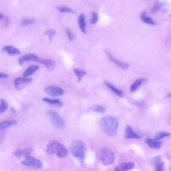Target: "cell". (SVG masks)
Wrapping results in <instances>:
<instances>
[{
  "label": "cell",
  "instance_id": "obj_1",
  "mask_svg": "<svg viewBox=\"0 0 171 171\" xmlns=\"http://www.w3.org/2000/svg\"><path fill=\"white\" fill-rule=\"evenodd\" d=\"M119 125L117 119L114 117H105L101 119L100 125L102 129L108 136H115Z\"/></svg>",
  "mask_w": 171,
  "mask_h": 171
},
{
  "label": "cell",
  "instance_id": "obj_15",
  "mask_svg": "<svg viewBox=\"0 0 171 171\" xmlns=\"http://www.w3.org/2000/svg\"><path fill=\"white\" fill-rule=\"evenodd\" d=\"M145 141L146 144L151 149H160L162 145V142L150 138L146 139Z\"/></svg>",
  "mask_w": 171,
  "mask_h": 171
},
{
  "label": "cell",
  "instance_id": "obj_9",
  "mask_svg": "<svg viewBox=\"0 0 171 171\" xmlns=\"http://www.w3.org/2000/svg\"><path fill=\"white\" fill-rule=\"evenodd\" d=\"M32 151L33 149L31 148L19 149L15 152L14 155L19 159L22 158H26L30 156Z\"/></svg>",
  "mask_w": 171,
  "mask_h": 171
},
{
  "label": "cell",
  "instance_id": "obj_37",
  "mask_svg": "<svg viewBox=\"0 0 171 171\" xmlns=\"http://www.w3.org/2000/svg\"><path fill=\"white\" fill-rule=\"evenodd\" d=\"M4 20V21L5 24L6 25H7L8 24L9 22L8 17L7 16H6L5 17Z\"/></svg>",
  "mask_w": 171,
  "mask_h": 171
},
{
  "label": "cell",
  "instance_id": "obj_36",
  "mask_svg": "<svg viewBox=\"0 0 171 171\" xmlns=\"http://www.w3.org/2000/svg\"><path fill=\"white\" fill-rule=\"evenodd\" d=\"M8 77V76L7 74L3 73H0V79H6Z\"/></svg>",
  "mask_w": 171,
  "mask_h": 171
},
{
  "label": "cell",
  "instance_id": "obj_25",
  "mask_svg": "<svg viewBox=\"0 0 171 171\" xmlns=\"http://www.w3.org/2000/svg\"><path fill=\"white\" fill-rule=\"evenodd\" d=\"M73 71L78 78V81L80 83L84 76L87 74V73L85 71L80 70L77 69H74Z\"/></svg>",
  "mask_w": 171,
  "mask_h": 171
},
{
  "label": "cell",
  "instance_id": "obj_35",
  "mask_svg": "<svg viewBox=\"0 0 171 171\" xmlns=\"http://www.w3.org/2000/svg\"><path fill=\"white\" fill-rule=\"evenodd\" d=\"M161 161V157L159 156H156L153 160V164L155 166Z\"/></svg>",
  "mask_w": 171,
  "mask_h": 171
},
{
  "label": "cell",
  "instance_id": "obj_29",
  "mask_svg": "<svg viewBox=\"0 0 171 171\" xmlns=\"http://www.w3.org/2000/svg\"><path fill=\"white\" fill-rule=\"evenodd\" d=\"M35 22V20L32 18H24L22 21V24L26 26L32 24Z\"/></svg>",
  "mask_w": 171,
  "mask_h": 171
},
{
  "label": "cell",
  "instance_id": "obj_12",
  "mask_svg": "<svg viewBox=\"0 0 171 171\" xmlns=\"http://www.w3.org/2000/svg\"><path fill=\"white\" fill-rule=\"evenodd\" d=\"M135 165L131 162L122 163L119 164L115 169V171H127L134 169Z\"/></svg>",
  "mask_w": 171,
  "mask_h": 171
},
{
  "label": "cell",
  "instance_id": "obj_16",
  "mask_svg": "<svg viewBox=\"0 0 171 171\" xmlns=\"http://www.w3.org/2000/svg\"><path fill=\"white\" fill-rule=\"evenodd\" d=\"M3 52H7L9 55L15 56L19 55L21 52L19 50L12 46H6L3 47Z\"/></svg>",
  "mask_w": 171,
  "mask_h": 171
},
{
  "label": "cell",
  "instance_id": "obj_24",
  "mask_svg": "<svg viewBox=\"0 0 171 171\" xmlns=\"http://www.w3.org/2000/svg\"><path fill=\"white\" fill-rule=\"evenodd\" d=\"M170 133L164 131H159L156 133L154 137V139L156 140L159 141V140L170 136Z\"/></svg>",
  "mask_w": 171,
  "mask_h": 171
},
{
  "label": "cell",
  "instance_id": "obj_4",
  "mask_svg": "<svg viewBox=\"0 0 171 171\" xmlns=\"http://www.w3.org/2000/svg\"><path fill=\"white\" fill-rule=\"evenodd\" d=\"M100 159L102 164L107 166L115 163V157L113 151L110 149H103L100 152Z\"/></svg>",
  "mask_w": 171,
  "mask_h": 171
},
{
  "label": "cell",
  "instance_id": "obj_14",
  "mask_svg": "<svg viewBox=\"0 0 171 171\" xmlns=\"http://www.w3.org/2000/svg\"><path fill=\"white\" fill-rule=\"evenodd\" d=\"M38 62L44 65L50 71L54 70L56 67L55 61L51 59H41L37 61Z\"/></svg>",
  "mask_w": 171,
  "mask_h": 171
},
{
  "label": "cell",
  "instance_id": "obj_7",
  "mask_svg": "<svg viewBox=\"0 0 171 171\" xmlns=\"http://www.w3.org/2000/svg\"><path fill=\"white\" fill-rule=\"evenodd\" d=\"M32 81L31 78L18 77L14 80V85L18 91H21L30 84Z\"/></svg>",
  "mask_w": 171,
  "mask_h": 171
},
{
  "label": "cell",
  "instance_id": "obj_34",
  "mask_svg": "<svg viewBox=\"0 0 171 171\" xmlns=\"http://www.w3.org/2000/svg\"><path fill=\"white\" fill-rule=\"evenodd\" d=\"M66 32L67 34L69 40L72 41L74 39V36L72 32L70 29H67L66 30Z\"/></svg>",
  "mask_w": 171,
  "mask_h": 171
},
{
  "label": "cell",
  "instance_id": "obj_31",
  "mask_svg": "<svg viewBox=\"0 0 171 171\" xmlns=\"http://www.w3.org/2000/svg\"><path fill=\"white\" fill-rule=\"evenodd\" d=\"M155 170L156 171H164V163L161 161L154 166Z\"/></svg>",
  "mask_w": 171,
  "mask_h": 171
},
{
  "label": "cell",
  "instance_id": "obj_11",
  "mask_svg": "<svg viewBox=\"0 0 171 171\" xmlns=\"http://www.w3.org/2000/svg\"><path fill=\"white\" fill-rule=\"evenodd\" d=\"M125 136L127 139H141V136L135 133L129 125H127L126 127Z\"/></svg>",
  "mask_w": 171,
  "mask_h": 171
},
{
  "label": "cell",
  "instance_id": "obj_20",
  "mask_svg": "<svg viewBox=\"0 0 171 171\" xmlns=\"http://www.w3.org/2000/svg\"><path fill=\"white\" fill-rule=\"evenodd\" d=\"M78 22L80 30L84 34H86L87 32L86 27V22L85 17L84 14H81L79 17Z\"/></svg>",
  "mask_w": 171,
  "mask_h": 171
},
{
  "label": "cell",
  "instance_id": "obj_26",
  "mask_svg": "<svg viewBox=\"0 0 171 171\" xmlns=\"http://www.w3.org/2000/svg\"><path fill=\"white\" fill-rule=\"evenodd\" d=\"M8 108V104L7 102L3 98L1 99L0 104V113H2L6 112Z\"/></svg>",
  "mask_w": 171,
  "mask_h": 171
},
{
  "label": "cell",
  "instance_id": "obj_2",
  "mask_svg": "<svg viewBox=\"0 0 171 171\" xmlns=\"http://www.w3.org/2000/svg\"><path fill=\"white\" fill-rule=\"evenodd\" d=\"M70 153L74 158L83 164L86 156L87 148L85 142L81 140H77L71 144L70 148Z\"/></svg>",
  "mask_w": 171,
  "mask_h": 171
},
{
  "label": "cell",
  "instance_id": "obj_18",
  "mask_svg": "<svg viewBox=\"0 0 171 171\" xmlns=\"http://www.w3.org/2000/svg\"><path fill=\"white\" fill-rule=\"evenodd\" d=\"M39 69L38 66L35 65H31L24 72L23 76L24 78H28L32 75L36 71Z\"/></svg>",
  "mask_w": 171,
  "mask_h": 171
},
{
  "label": "cell",
  "instance_id": "obj_22",
  "mask_svg": "<svg viewBox=\"0 0 171 171\" xmlns=\"http://www.w3.org/2000/svg\"><path fill=\"white\" fill-rule=\"evenodd\" d=\"M42 101L51 104V105L59 107H62L63 105V102L58 99H52L45 97L42 99Z\"/></svg>",
  "mask_w": 171,
  "mask_h": 171
},
{
  "label": "cell",
  "instance_id": "obj_40",
  "mask_svg": "<svg viewBox=\"0 0 171 171\" xmlns=\"http://www.w3.org/2000/svg\"><path fill=\"white\" fill-rule=\"evenodd\" d=\"M167 97L168 98H171V93L169 94L168 95Z\"/></svg>",
  "mask_w": 171,
  "mask_h": 171
},
{
  "label": "cell",
  "instance_id": "obj_32",
  "mask_svg": "<svg viewBox=\"0 0 171 171\" xmlns=\"http://www.w3.org/2000/svg\"><path fill=\"white\" fill-rule=\"evenodd\" d=\"M98 20L99 16L98 13L95 12H92V17L91 21L92 24H95L98 22Z\"/></svg>",
  "mask_w": 171,
  "mask_h": 171
},
{
  "label": "cell",
  "instance_id": "obj_19",
  "mask_svg": "<svg viewBox=\"0 0 171 171\" xmlns=\"http://www.w3.org/2000/svg\"><path fill=\"white\" fill-rule=\"evenodd\" d=\"M146 80V79L141 78L136 80L131 86L129 90L130 93H132L136 91Z\"/></svg>",
  "mask_w": 171,
  "mask_h": 171
},
{
  "label": "cell",
  "instance_id": "obj_17",
  "mask_svg": "<svg viewBox=\"0 0 171 171\" xmlns=\"http://www.w3.org/2000/svg\"><path fill=\"white\" fill-rule=\"evenodd\" d=\"M17 122L15 120L10 119L5 120L0 122V130H2L12 125H17Z\"/></svg>",
  "mask_w": 171,
  "mask_h": 171
},
{
  "label": "cell",
  "instance_id": "obj_42",
  "mask_svg": "<svg viewBox=\"0 0 171 171\" xmlns=\"http://www.w3.org/2000/svg\"></svg>",
  "mask_w": 171,
  "mask_h": 171
},
{
  "label": "cell",
  "instance_id": "obj_41",
  "mask_svg": "<svg viewBox=\"0 0 171 171\" xmlns=\"http://www.w3.org/2000/svg\"><path fill=\"white\" fill-rule=\"evenodd\" d=\"M146 1H147V0H146Z\"/></svg>",
  "mask_w": 171,
  "mask_h": 171
},
{
  "label": "cell",
  "instance_id": "obj_6",
  "mask_svg": "<svg viewBox=\"0 0 171 171\" xmlns=\"http://www.w3.org/2000/svg\"><path fill=\"white\" fill-rule=\"evenodd\" d=\"M21 164L26 167L36 169H41L43 167V164L41 160L30 156L21 161Z\"/></svg>",
  "mask_w": 171,
  "mask_h": 171
},
{
  "label": "cell",
  "instance_id": "obj_33",
  "mask_svg": "<svg viewBox=\"0 0 171 171\" xmlns=\"http://www.w3.org/2000/svg\"><path fill=\"white\" fill-rule=\"evenodd\" d=\"M164 4V3L162 2H156L155 4L153 9H152V12H154L158 11L163 6Z\"/></svg>",
  "mask_w": 171,
  "mask_h": 171
},
{
  "label": "cell",
  "instance_id": "obj_13",
  "mask_svg": "<svg viewBox=\"0 0 171 171\" xmlns=\"http://www.w3.org/2000/svg\"><path fill=\"white\" fill-rule=\"evenodd\" d=\"M107 55L110 61L121 69L126 70L129 68V64L126 63L121 62V61L116 59L114 58L111 54L109 52H107Z\"/></svg>",
  "mask_w": 171,
  "mask_h": 171
},
{
  "label": "cell",
  "instance_id": "obj_30",
  "mask_svg": "<svg viewBox=\"0 0 171 171\" xmlns=\"http://www.w3.org/2000/svg\"><path fill=\"white\" fill-rule=\"evenodd\" d=\"M44 34L49 37L50 41H51L53 37L56 34V32L54 30H50L45 32Z\"/></svg>",
  "mask_w": 171,
  "mask_h": 171
},
{
  "label": "cell",
  "instance_id": "obj_27",
  "mask_svg": "<svg viewBox=\"0 0 171 171\" xmlns=\"http://www.w3.org/2000/svg\"><path fill=\"white\" fill-rule=\"evenodd\" d=\"M57 9L62 13H70L75 14L76 12L72 10V9L67 7L65 6L57 7H56Z\"/></svg>",
  "mask_w": 171,
  "mask_h": 171
},
{
  "label": "cell",
  "instance_id": "obj_3",
  "mask_svg": "<svg viewBox=\"0 0 171 171\" xmlns=\"http://www.w3.org/2000/svg\"><path fill=\"white\" fill-rule=\"evenodd\" d=\"M46 152L50 155L56 154L60 159L65 158L68 154V150L66 147L56 140H52L47 144Z\"/></svg>",
  "mask_w": 171,
  "mask_h": 171
},
{
  "label": "cell",
  "instance_id": "obj_23",
  "mask_svg": "<svg viewBox=\"0 0 171 171\" xmlns=\"http://www.w3.org/2000/svg\"><path fill=\"white\" fill-rule=\"evenodd\" d=\"M141 18L142 21L146 24L151 25H156L155 22L153 20V19L147 16L146 12H144L141 13Z\"/></svg>",
  "mask_w": 171,
  "mask_h": 171
},
{
  "label": "cell",
  "instance_id": "obj_8",
  "mask_svg": "<svg viewBox=\"0 0 171 171\" xmlns=\"http://www.w3.org/2000/svg\"><path fill=\"white\" fill-rule=\"evenodd\" d=\"M44 91L49 95L54 97L61 95L64 93V90L60 87L52 85L46 86Z\"/></svg>",
  "mask_w": 171,
  "mask_h": 171
},
{
  "label": "cell",
  "instance_id": "obj_21",
  "mask_svg": "<svg viewBox=\"0 0 171 171\" xmlns=\"http://www.w3.org/2000/svg\"><path fill=\"white\" fill-rule=\"evenodd\" d=\"M104 83L106 86L110 89L112 91L115 93L117 95L121 98L123 97L124 96L123 92L122 90L119 89L115 87L112 84L107 81H104Z\"/></svg>",
  "mask_w": 171,
  "mask_h": 171
},
{
  "label": "cell",
  "instance_id": "obj_28",
  "mask_svg": "<svg viewBox=\"0 0 171 171\" xmlns=\"http://www.w3.org/2000/svg\"><path fill=\"white\" fill-rule=\"evenodd\" d=\"M93 110L94 111L102 114L105 113L106 111L105 107L100 105L95 106L93 108Z\"/></svg>",
  "mask_w": 171,
  "mask_h": 171
},
{
  "label": "cell",
  "instance_id": "obj_38",
  "mask_svg": "<svg viewBox=\"0 0 171 171\" xmlns=\"http://www.w3.org/2000/svg\"><path fill=\"white\" fill-rule=\"evenodd\" d=\"M5 17L6 16L4 15L3 14L1 13H0V20H4Z\"/></svg>",
  "mask_w": 171,
  "mask_h": 171
},
{
  "label": "cell",
  "instance_id": "obj_39",
  "mask_svg": "<svg viewBox=\"0 0 171 171\" xmlns=\"http://www.w3.org/2000/svg\"><path fill=\"white\" fill-rule=\"evenodd\" d=\"M11 110H12V112L14 113V114H16V111L15 110V109H14V108H11Z\"/></svg>",
  "mask_w": 171,
  "mask_h": 171
},
{
  "label": "cell",
  "instance_id": "obj_10",
  "mask_svg": "<svg viewBox=\"0 0 171 171\" xmlns=\"http://www.w3.org/2000/svg\"><path fill=\"white\" fill-rule=\"evenodd\" d=\"M38 56L35 54H28L24 55L18 60V62L21 66H22L24 62L29 61H37Z\"/></svg>",
  "mask_w": 171,
  "mask_h": 171
},
{
  "label": "cell",
  "instance_id": "obj_5",
  "mask_svg": "<svg viewBox=\"0 0 171 171\" xmlns=\"http://www.w3.org/2000/svg\"><path fill=\"white\" fill-rule=\"evenodd\" d=\"M47 113L51 119L53 125L56 128L62 129L65 127V121L57 112L53 110H49L47 111Z\"/></svg>",
  "mask_w": 171,
  "mask_h": 171
}]
</instances>
